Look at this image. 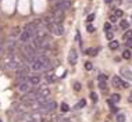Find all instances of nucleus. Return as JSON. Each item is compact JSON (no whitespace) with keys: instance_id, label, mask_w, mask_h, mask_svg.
<instances>
[{"instance_id":"obj_1","label":"nucleus","mask_w":132,"mask_h":122,"mask_svg":"<svg viewBox=\"0 0 132 122\" xmlns=\"http://www.w3.org/2000/svg\"><path fill=\"white\" fill-rule=\"evenodd\" d=\"M47 29L50 31V33H53L56 36H63L64 35V27L61 22H53L51 25L47 27Z\"/></svg>"},{"instance_id":"obj_2","label":"nucleus","mask_w":132,"mask_h":122,"mask_svg":"<svg viewBox=\"0 0 132 122\" xmlns=\"http://www.w3.org/2000/svg\"><path fill=\"white\" fill-rule=\"evenodd\" d=\"M56 108H57V103H56V101H47V103H44V104L40 105L38 111H40L42 114H49L51 111H54Z\"/></svg>"},{"instance_id":"obj_3","label":"nucleus","mask_w":132,"mask_h":122,"mask_svg":"<svg viewBox=\"0 0 132 122\" xmlns=\"http://www.w3.org/2000/svg\"><path fill=\"white\" fill-rule=\"evenodd\" d=\"M32 39H33L32 33H29L28 31H25V29H24V31L20 33V36H18V40H20V43H24V44L29 43Z\"/></svg>"},{"instance_id":"obj_4","label":"nucleus","mask_w":132,"mask_h":122,"mask_svg":"<svg viewBox=\"0 0 132 122\" xmlns=\"http://www.w3.org/2000/svg\"><path fill=\"white\" fill-rule=\"evenodd\" d=\"M32 88H33V86L28 82V79L18 83V90H20L21 93H28V92H31V89H32Z\"/></svg>"},{"instance_id":"obj_5","label":"nucleus","mask_w":132,"mask_h":122,"mask_svg":"<svg viewBox=\"0 0 132 122\" xmlns=\"http://www.w3.org/2000/svg\"><path fill=\"white\" fill-rule=\"evenodd\" d=\"M54 4H56L57 8L66 11L71 7V1H68V0H54Z\"/></svg>"},{"instance_id":"obj_6","label":"nucleus","mask_w":132,"mask_h":122,"mask_svg":"<svg viewBox=\"0 0 132 122\" xmlns=\"http://www.w3.org/2000/svg\"><path fill=\"white\" fill-rule=\"evenodd\" d=\"M51 14H53V17H54V21L56 22H63V20H64V11H63V10L54 7Z\"/></svg>"},{"instance_id":"obj_7","label":"nucleus","mask_w":132,"mask_h":122,"mask_svg":"<svg viewBox=\"0 0 132 122\" xmlns=\"http://www.w3.org/2000/svg\"><path fill=\"white\" fill-rule=\"evenodd\" d=\"M78 61V53L75 49H71L70 50V54H68V62L71 64V65H75Z\"/></svg>"},{"instance_id":"obj_8","label":"nucleus","mask_w":132,"mask_h":122,"mask_svg":"<svg viewBox=\"0 0 132 122\" xmlns=\"http://www.w3.org/2000/svg\"><path fill=\"white\" fill-rule=\"evenodd\" d=\"M20 65H21V62H18L17 60H10V61H7L6 62V68L7 69H18L20 68Z\"/></svg>"},{"instance_id":"obj_9","label":"nucleus","mask_w":132,"mask_h":122,"mask_svg":"<svg viewBox=\"0 0 132 122\" xmlns=\"http://www.w3.org/2000/svg\"><path fill=\"white\" fill-rule=\"evenodd\" d=\"M28 82L31 83L32 86H38V85H40V76L39 75H29L28 76Z\"/></svg>"},{"instance_id":"obj_10","label":"nucleus","mask_w":132,"mask_h":122,"mask_svg":"<svg viewBox=\"0 0 132 122\" xmlns=\"http://www.w3.org/2000/svg\"><path fill=\"white\" fill-rule=\"evenodd\" d=\"M111 83H113V86L116 89H120L122 86V81L120 76H113V79H111Z\"/></svg>"},{"instance_id":"obj_11","label":"nucleus","mask_w":132,"mask_h":122,"mask_svg":"<svg viewBox=\"0 0 132 122\" xmlns=\"http://www.w3.org/2000/svg\"><path fill=\"white\" fill-rule=\"evenodd\" d=\"M121 76L127 78V79H129V81H132V71H129L128 68H121Z\"/></svg>"},{"instance_id":"obj_12","label":"nucleus","mask_w":132,"mask_h":122,"mask_svg":"<svg viewBox=\"0 0 132 122\" xmlns=\"http://www.w3.org/2000/svg\"><path fill=\"white\" fill-rule=\"evenodd\" d=\"M97 51H100V47H95V49H88L85 53L89 55H92V57H95V55H97Z\"/></svg>"},{"instance_id":"obj_13","label":"nucleus","mask_w":132,"mask_h":122,"mask_svg":"<svg viewBox=\"0 0 132 122\" xmlns=\"http://www.w3.org/2000/svg\"><path fill=\"white\" fill-rule=\"evenodd\" d=\"M109 47H110V50H117L118 47H120V43H118L117 40H110V43H109Z\"/></svg>"},{"instance_id":"obj_14","label":"nucleus","mask_w":132,"mask_h":122,"mask_svg":"<svg viewBox=\"0 0 132 122\" xmlns=\"http://www.w3.org/2000/svg\"><path fill=\"white\" fill-rule=\"evenodd\" d=\"M122 39H124V40H129V39H132V29H127L125 33H124V36H122Z\"/></svg>"},{"instance_id":"obj_15","label":"nucleus","mask_w":132,"mask_h":122,"mask_svg":"<svg viewBox=\"0 0 132 122\" xmlns=\"http://www.w3.org/2000/svg\"><path fill=\"white\" fill-rule=\"evenodd\" d=\"M85 105H86V101H85L83 99H82V100H79L77 104H75V110H81V108H83Z\"/></svg>"},{"instance_id":"obj_16","label":"nucleus","mask_w":132,"mask_h":122,"mask_svg":"<svg viewBox=\"0 0 132 122\" xmlns=\"http://www.w3.org/2000/svg\"><path fill=\"white\" fill-rule=\"evenodd\" d=\"M107 104H109V107H110V110L113 111V112H117V111H118V108L116 107V103H113L110 99L107 100Z\"/></svg>"},{"instance_id":"obj_17","label":"nucleus","mask_w":132,"mask_h":122,"mask_svg":"<svg viewBox=\"0 0 132 122\" xmlns=\"http://www.w3.org/2000/svg\"><path fill=\"white\" fill-rule=\"evenodd\" d=\"M110 100L113 101V103H118V101L121 100V97H120V94H118V93H114V94H111Z\"/></svg>"},{"instance_id":"obj_18","label":"nucleus","mask_w":132,"mask_h":122,"mask_svg":"<svg viewBox=\"0 0 132 122\" xmlns=\"http://www.w3.org/2000/svg\"><path fill=\"white\" fill-rule=\"evenodd\" d=\"M60 108H61V111H63V112H68V111H70V105H68L66 101H64V103H61Z\"/></svg>"},{"instance_id":"obj_19","label":"nucleus","mask_w":132,"mask_h":122,"mask_svg":"<svg viewBox=\"0 0 132 122\" xmlns=\"http://www.w3.org/2000/svg\"><path fill=\"white\" fill-rule=\"evenodd\" d=\"M120 28H121V29H128V28H129V24H128V21H125V20H121V22H120Z\"/></svg>"},{"instance_id":"obj_20","label":"nucleus","mask_w":132,"mask_h":122,"mask_svg":"<svg viewBox=\"0 0 132 122\" xmlns=\"http://www.w3.org/2000/svg\"><path fill=\"white\" fill-rule=\"evenodd\" d=\"M116 121L117 122H125V115H124V114H117Z\"/></svg>"},{"instance_id":"obj_21","label":"nucleus","mask_w":132,"mask_h":122,"mask_svg":"<svg viewBox=\"0 0 132 122\" xmlns=\"http://www.w3.org/2000/svg\"><path fill=\"white\" fill-rule=\"evenodd\" d=\"M122 57H124L125 60H128V58H131V57H132V53L129 51V50H125V51L122 53Z\"/></svg>"},{"instance_id":"obj_22","label":"nucleus","mask_w":132,"mask_h":122,"mask_svg":"<svg viewBox=\"0 0 132 122\" xmlns=\"http://www.w3.org/2000/svg\"><path fill=\"white\" fill-rule=\"evenodd\" d=\"M114 15H116L117 18H122V15H124V13H122V10H120V8H117V10L114 11Z\"/></svg>"},{"instance_id":"obj_23","label":"nucleus","mask_w":132,"mask_h":122,"mask_svg":"<svg viewBox=\"0 0 132 122\" xmlns=\"http://www.w3.org/2000/svg\"><path fill=\"white\" fill-rule=\"evenodd\" d=\"M99 88L102 89V90H106V89H107V83H106V81H99Z\"/></svg>"},{"instance_id":"obj_24","label":"nucleus","mask_w":132,"mask_h":122,"mask_svg":"<svg viewBox=\"0 0 132 122\" xmlns=\"http://www.w3.org/2000/svg\"><path fill=\"white\" fill-rule=\"evenodd\" d=\"M92 68H93V64H92L90 61H86V62H85V69H86V71H90Z\"/></svg>"},{"instance_id":"obj_25","label":"nucleus","mask_w":132,"mask_h":122,"mask_svg":"<svg viewBox=\"0 0 132 122\" xmlns=\"http://www.w3.org/2000/svg\"><path fill=\"white\" fill-rule=\"evenodd\" d=\"M46 75H47V81H49V82H53V81L56 79V76L53 75V74H51V72H49V74H46Z\"/></svg>"},{"instance_id":"obj_26","label":"nucleus","mask_w":132,"mask_h":122,"mask_svg":"<svg viewBox=\"0 0 132 122\" xmlns=\"http://www.w3.org/2000/svg\"><path fill=\"white\" fill-rule=\"evenodd\" d=\"M86 31H88L89 33L95 32V28H93V25H90V24H86Z\"/></svg>"},{"instance_id":"obj_27","label":"nucleus","mask_w":132,"mask_h":122,"mask_svg":"<svg viewBox=\"0 0 132 122\" xmlns=\"http://www.w3.org/2000/svg\"><path fill=\"white\" fill-rule=\"evenodd\" d=\"M93 20H95V14H89L88 18H86V24H90Z\"/></svg>"},{"instance_id":"obj_28","label":"nucleus","mask_w":132,"mask_h":122,"mask_svg":"<svg viewBox=\"0 0 132 122\" xmlns=\"http://www.w3.org/2000/svg\"><path fill=\"white\" fill-rule=\"evenodd\" d=\"M74 90H75V92H79V90H81V83L79 82L74 83Z\"/></svg>"},{"instance_id":"obj_29","label":"nucleus","mask_w":132,"mask_h":122,"mask_svg":"<svg viewBox=\"0 0 132 122\" xmlns=\"http://www.w3.org/2000/svg\"><path fill=\"white\" fill-rule=\"evenodd\" d=\"M90 99H92L93 103H96V101H97V94L95 93V92H92V93H90Z\"/></svg>"},{"instance_id":"obj_30","label":"nucleus","mask_w":132,"mask_h":122,"mask_svg":"<svg viewBox=\"0 0 132 122\" xmlns=\"http://www.w3.org/2000/svg\"><path fill=\"white\" fill-rule=\"evenodd\" d=\"M57 122H71L70 118H60V116H57Z\"/></svg>"},{"instance_id":"obj_31","label":"nucleus","mask_w":132,"mask_h":122,"mask_svg":"<svg viewBox=\"0 0 132 122\" xmlns=\"http://www.w3.org/2000/svg\"><path fill=\"white\" fill-rule=\"evenodd\" d=\"M97 79H99V81H107V75H104V74H99Z\"/></svg>"},{"instance_id":"obj_32","label":"nucleus","mask_w":132,"mask_h":122,"mask_svg":"<svg viewBox=\"0 0 132 122\" xmlns=\"http://www.w3.org/2000/svg\"><path fill=\"white\" fill-rule=\"evenodd\" d=\"M106 36H107V39H109V40H113V38H114V35H113V32H110V31H107V33H106Z\"/></svg>"},{"instance_id":"obj_33","label":"nucleus","mask_w":132,"mask_h":122,"mask_svg":"<svg viewBox=\"0 0 132 122\" xmlns=\"http://www.w3.org/2000/svg\"><path fill=\"white\" fill-rule=\"evenodd\" d=\"M18 33H21V32H20V28H14V29H13V33H11V35H13V36H17Z\"/></svg>"},{"instance_id":"obj_34","label":"nucleus","mask_w":132,"mask_h":122,"mask_svg":"<svg viewBox=\"0 0 132 122\" xmlns=\"http://www.w3.org/2000/svg\"><path fill=\"white\" fill-rule=\"evenodd\" d=\"M110 29H111V24L110 22H106L104 24V31L107 32V31H110Z\"/></svg>"},{"instance_id":"obj_35","label":"nucleus","mask_w":132,"mask_h":122,"mask_svg":"<svg viewBox=\"0 0 132 122\" xmlns=\"http://www.w3.org/2000/svg\"><path fill=\"white\" fill-rule=\"evenodd\" d=\"M110 21L111 22H117V17L114 15V14H113V15H110Z\"/></svg>"},{"instance_id":"obj_36","label":"nucleus","mask_w":132,"mask_h":122,"mask_svg":"<svg viewBox=\"0 0 132 122\" xmlns=\"http://www.w3.org/2000/svg\"><path fill=\"white\" fill-rule=\"evenodd\" d=\"M127 46L129 47V49H132V39H129V40H127Z\"/></svg>"},{"instance_id":"obj_37","label":"nucleus","mask_w":132,"mask_h":122,"mask_svg":"<svg viewBox=\"0 0 132 122\" xmlns=\"http://www.w3.org/2000/svg\"><path fill=\"white\" fill-rule=\"evenodd\" d=\"M79 39H81V36H79V32L77 31V35H75V40H78V42H81Z\"/></svg>"},{"instance_id":"obj_38","label":"nucleus","mask_w":132,"mask_h":122,"mask_svg":"<svg viewBox=\"0 0 132 122\" xmlns=\"http://www.w3.org/2000/svg\"><path fill=\"white\" fill-rule=\"evenodd\" d=\"M128 86H129V85H128V82H124V81H122V88H125V89H127Z\"/></svg>"},{"instance_id":"obj_39","label":"nucleus","mask_w":132,"mask_h":122,"mask_svg":"<svg viewBox=\"0 0 132 122\" xmlns=\"http://www.w3.org/2000/svg\"><path fill=\"white\" fill-rule=\"evenodd\" d=\"M128 101H129V103H132V92L129 93V97H128Z\"/></svg>"},{"instance_id":"obj_40","label":"nucleus","mask_w":132,"mask_h":122,"mask_svg":"<svg viewBox=\"0 0 132 122\" xmlns=\"http://www.w3.org/2000/svg\"><path fill=\"white\" fill-rule=\"evenodd\" d=\"M3 50V40H0V51Z\"/></svg>"},{"instance_id":"obj_41","label":"nucleus","mask_w":132,"mask_h":122,"mask_svg":"<svg viewBox=\"0 0 132 122\" xmlns=\"http://www.w3.org/2000/svg\"><path fill=\"white\" fill-rule=\"evenodd\" d=\"M104 1H106V3H107V4H110V3H111V1H113V0H104Z\"/></svg>"},{"instance_id":"obj_42","label":"nucleus","mask_w":132,"mask_h":122,"mask_svg":"<svg viewBox=\"0 0 132 122\" xmlns=\"http://www.w3.org/2000/svg\"><path fill=\"white\" fill-rule=\"evenodd\" d=\"M0 122H3V121H1V119H0Z\"/></svg>"}]
</instances>
